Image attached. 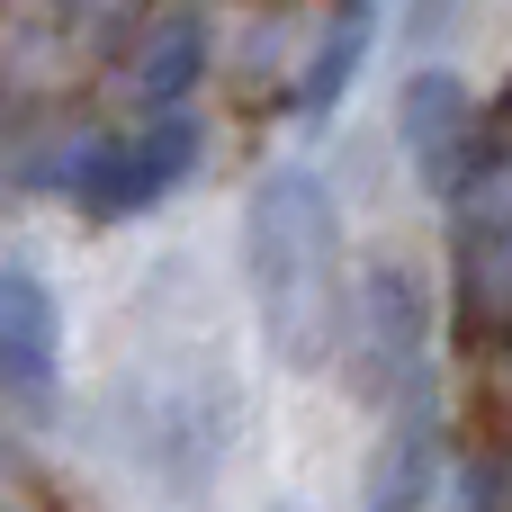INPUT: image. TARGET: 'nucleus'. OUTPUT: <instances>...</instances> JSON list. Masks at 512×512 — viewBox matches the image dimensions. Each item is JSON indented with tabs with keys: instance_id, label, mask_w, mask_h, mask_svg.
<instances>
[{
	"instance_id": "nucleus-1",
	"label": "nucleus",
	"mask_w": 512,
	"mask_h": 512,
	"mask_svg": "<svg viewBox=\"0 0 512 512\" xmlns=\"http://www.w3.org/2000/svg\"><path fill=\"white\" fill-rule=\"evenodd\" d=\"M243 288H252V315L279 369H324L342 351L351 270H342V207L315 162L261 171L243 207Z\"/></svg>"
},
{
	"instance_id": "nucleus-2",
	"label": "nucleus",
	"mask_w": 512,
	"mask_h": 512,
	"mask_svg": "<svg viewBox=\"0 0 512 512\" xmlns=\"http://www.w3.org/2000/svg\"><path fill=\"white\" fill-rule=\"evenodd\" d=\"M450 207V270H459V315L468 333H504L512 324V117L486 126L477 162L459 171Z\"/></svg>"
},
{
	"instance_id": "nucleus-3",
	"label": "nucleus",
	"mask_w": 512,
	"mask_h": 512,
	"mask_svg": "<svg viewBox=\"0 0 512 512\" xmlns=\"http://www.w3.org/2000/svg\"><path fill=\"white\" fill-rule=\"evenodd\" d=\"M360 396L387 414L405 396H432V288L414 261H369L351 279V324H342Z\"/></svg>"
},
{
	"instance_id": "nucleus-4",
	"label": "nucleus",
	"mask_w": 512,
	"mask_h": 512,
	"mask_svg": "<svg viewBox=\"0 0 512 512\" xmlns=\"http://www.w3.org/2000/svg\"><path fill=\"white\" fill-rule=\"evenodd\" d=\"M198 144H207V135H198L189 99H180V108H144V126L81 144V153H72V171H63V189H72V207H81V216L126 225V216L162 207V198L198 171Z\"/></svg>"
},
{
	"instance_id": "nucleus-5",
	"label": "nucleus",
	"mask_w": 512,
	"mask_h": 512,
	"mask_svg": "<svg viewBox=\"0 0 512 512\" xmlns=\"http://www.w3.org/2000/svg\"><path fill=\"white\" fill-rule=\"evenodd\" d=\"M486 126H495V117L477 108V90H468L459 72H441V63H423V72L396 90V144H405V162H414V180H423L432 198L459 189V171L477 162Z\"/></svg>"
},
{
	"instance_id": "nucleus-6",
	"label": "nucleus",
	"mask_w": 512,
	"mask_h": 512,
	"mask_svg": "<svg viewBox=\"0 0 512 512\" xmlns=\"http://www.w3.org/2000/svg\"><path fill=\"white\" fill-rule=\"evenodd\" d=\"M0 396L45 414L63 396V306L36 261L0 252Z\"/></svg>"
},
{
	"instance_id": "nucleus-7",
	"label": "nucleus",
	"mask_w": 512,
	"mask_h": 512,
	"mask_svg": "<svg viewBox=\"0 0 512 512\" xmlns=\"http://www.w3.org/2000/svg\"><path fill=\"white\" fill-rule=\"evenodd\" d=\"M441 459H450V441H441V396L387 405V432H378V450H369L360 504L369 512H423L441 495Z\"/></svg>"
},
{
	"instance_id": "nucleus-8",
	"label": "nucleus",
	"mask_w": 512,
	"mask_h": 512,
	"mask_svg": "<svg viewBox=\"0 0 512 512\" xmlns=\"http://www.w3.org/2000/svg\"><path fill=\"white\" fill-rule=\"evenodd\" d=\"M369 45H378V0H333V18H324V36L306 45V72H297V126H324L342 99H351V81H360V63H369Z\"/></svg>"
},
{
	"instance_id": "nucleus-9",
	"label": "nucleus",
	"mask_w": 512,
	"mask_h": 512,
	"mask_svg": "<svg viewBox=\"0 0 512 512\" xmlns=\"http://www.w3.org/2000/svg\"><path fill=\"white\" fill-rule=\"evenodd\" d=\"M198 81H207V18L198 9H171L144 36V54H135V99L144 108H180Z\"/></svg>"
},
{
	"instance_id": "nucleus-10",
	"label": "nucleus",
	"mask_w": 512,
	"mask_h": 512,
	"mask_svg": "<svg viewBox=\"0 0 512 512\" xmlns=\"http://www.w3.org/2000/svg\"><path fill=\"white\" fill-rule=\"evenodd\" d=\"M0 512H36V504H27V495H18V486H9V477H0Z\"/></svg>"
},
{
	"instance_id": "nucleus-11",
	"label": "nucleus",
	"mask_w": 512,
	"mask_h": 512,
	"mask_svg": "<svg viewBox=\"0 0 512 512\" xmlns=\"http://www.w3.org/2000/svg\"><path fill=\"white\" fill-rule=\"evenodd\" d=\"M495 117H512V81H504V99H495Z\"/></svg>"
},
{
	"instance_id": "nucleus-12",
	"label": "nucleus",
	"mask_w": 512,
	"mask_h": 512,
	"mask_svg": "<svg viewBox=\"0 0 512 512\" xmlns=\"http://www.w3.org/2000/svg\"><path fill=\"white\" fill-rule=\"evenodd\" d=\"M495 342H504V369H512V324H504V333H495Z\"/></svg>"
}]
</instances>
